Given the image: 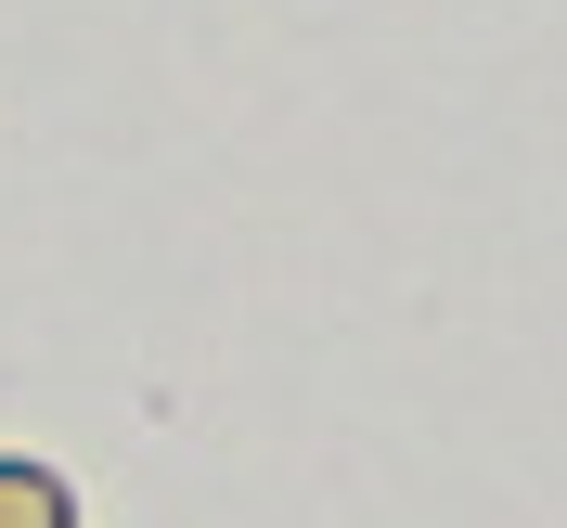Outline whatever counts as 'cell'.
I'll return each instance as SVG.
<instances>
[{
  "label": "cell",
  "instance_id": "1",
  "mask_svg": "<svg viewBox=\"0 0 567 528\" xmlns=\"http://www.w3.org/2000/svg\"><path fill=\"white\" fill-rule=\"evenodd\" d=\"M0 528H78L65 477H52V464H0Z\"/></svg>",
  "mask_w": 567,
  "mask_h": 528
}]
</instances>
